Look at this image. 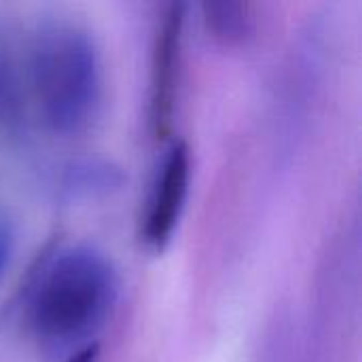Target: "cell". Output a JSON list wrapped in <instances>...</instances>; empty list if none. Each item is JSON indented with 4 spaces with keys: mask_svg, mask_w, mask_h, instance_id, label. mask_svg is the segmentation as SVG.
<instances>
[{
    "mask_svg": "<svg viewBox=\"0 0 362 362\" xmlns=\"http://www.w3.org/2000/svg\"><path fill=\"white\" fill-rule=\"evenodd\" d=\"M185 21L187 6L172 2L155 28L148 76V127L155 138H165L174 123L182 74Z\"/></svg>",
    "mask_w": 362,
    "mask_h": 362,
    "instance_id": "4",
    "label": "cell"
},
{
    "mask_svg": "<svg viewBox=\"0 0 362 362\" xmlns=\"http://www.w3.org/2000/svg\"><path fill=\"white\" fill-rule=\"evenodd\" d=\"M119 288L117 267L106 252L91 244L62 246L45 259L25 291V329L42 350L70 356L106 327Z\"/></svg>",
    "mask_w": 362,
    "mask_h": 362,
    "instance_id": "1",
    "label": "cell"
},
{
    "mask_svg": "<svg viewBox=\"0 0 362 362\" xmlns=\"http://www.w3.org/2000/svg\"><path fill=\"white\" fill-rule=\"evenodd\" d=\"M11 252H13V231L8 227L6 218L0 214V280L11 261Z\"/></svg>",
    "mask_w": 362,
    "mask_h": 362,
    "instance_id": "7",
    "label": "cell"
},
{
    "mask_svg": "<svg viewBox=\"0 0 362 362\" xmlns=\"http://www.w3.org/2000/svg\"><path fill=\"white\" fill-rule=\"evenodd\" d=\"M121 182L119 168L106 161H78L64 170L59 189L68 199H93L117 191Z\"/></svg>",
    "mask_w": 362,
    "mask_h": 362,
    "instance_id": "5",
    "label": "cell"
},
{
    "mask_svg": "<svg viewBox=\"0 0 362 362\" xmlns=\"http://www.w3.org/2000/svg\"><path fill=\"white\" fill-rule=\"evenodd\" d=\"M100 361V346L98 344H89L76 352H72L66 362H98Z\"/></svg>",
    "mask_w": 362,
    "mask_h": 362,
    "instance_id": "8",
    "label": "cell"
},
{
    "mask_svg": "<svg viewBox=\"0 0 362 362\" xmlns=\"http://www.w3.org/2000/svg\"><path fill=\"white\" fill-rule=\"evenodd\" d=\"M28 87L40 123L55 136L87 132L104 102V72L91 34L72 21L40 25L25 57Z\"/></svg>",
    "mask_w": 362,
    "mask_h": 362,
    "instance_id": "2",
    "label": "cell"
},
{
    "mask_svg": "<svg viewBox=\"0 0 362 362\" xmlns=\"http://www.w3.org/2000/svg\"><path fill=\"white\" fill-rule=\"evenodd\" d=\"M6 102H8V76H6L4 64L0 62V115L6 108Z\"/></svg>",
    "mask_w": 362,
    "mask_h": 362,
    "instance_id": "9",
    "label": "cell"
},
{
    "mask_svg": "<svg viewBox=\"0 0 362 362\" xmlns=\"http://www.w3.org/2000/svg\"><path fill=\"white\" fill-rule=\"evenodd\" d=\"M202 21L206 30L225 45L244 42L255 32V15L248 2H204Z\"/></svg>",
    "mask_w": 362,
    "mask_h": 362,
    "instance_id": "6",
    "label": "cell"
},
{
    "mask_svg": "<svg viewBox=\"0 0 362 362\" xmlns=\"http://www.w3.org/2000/svg\"><path fill=\"white\" fill-rule=\"evenodd\" d=\"M189 189L191 151L182 140H172L157 163L140 216V240L148 250L161 252L172 242L187 208Z\"/></svg>",
    "mask_w": 362,
    "mask_h": 362,
    "instance_id": "3",
    "label": "cell"
}]
</instances>
